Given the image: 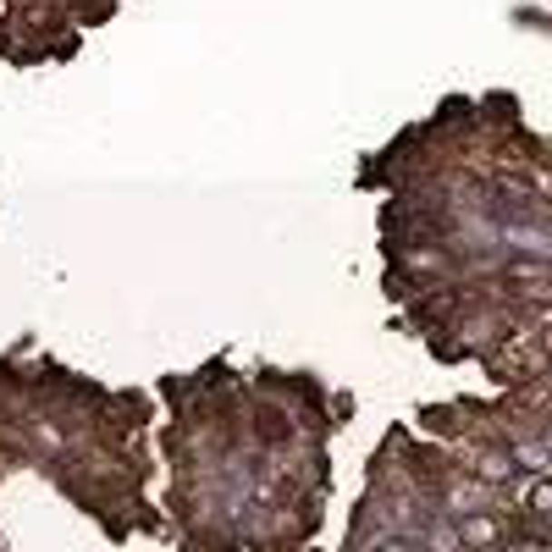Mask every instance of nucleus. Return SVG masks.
I'll return each mask as SVG.
<instances>
[{"label": "nucleus", "instance_id": "nucleus-1", "mask_svg": "<svg viewBox=\"0 0 552 552\" xmlns=\"http://www.w3.org/2000/svg\"><path fill=\"white\" fill-rule=\"evenodd\" d=\"M519 519L525 525H547L552 519V469H536L519 492Z\"/></svg>", "mask_w": 552, "mask_h": 552}, {"label": "nucleus", "instance_id": "nucleus-2", "mask_svg": "<svg viewBox=\"0 0 552 552\" xmlns=\"http://www.w3.org/2000/svg\"><path fill=\"white\" fill-rule=\"evenodd\" d=\"M498 552H552V536H536V530H525V536H503Z\"/></svg>", "mask_w": 552, "mask_h": 552}]
</instances>
